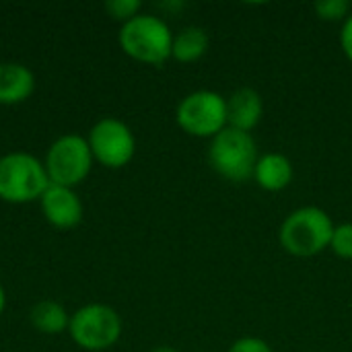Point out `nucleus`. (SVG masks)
Here are the masks:
<instances>
[{"label":"nucleus","instance_id":"1","mask_svg":"<svg viewBox=\"0 0 352 352\" xmlns=\"http://www.w3.org/2000/svg\"><path fill=\"white\" fill-rule=\"evenodd\" d=\"M50 186L43 161L31 153L14 151L0 157V200L8 204L39 202Z\"/></svg>","mask_w":352,"mask_h":352},{"label":"nucleus","instance_id":"2","mask_svg":"<svg viewBox=\"0 0 352 352\" xmlns=\"http://www.w3.org/2000/svg\"><path fill=\"white\" fill-rule=\"evenodd\" d=\"M334 229L336 227L326 210L318 206H303L285 219L278 237L280 245L289 254L309 258L330 248Z\"/></svg>","mask_w":352,"mask_h":352},{"label":"nucleus","instance_id":"3","mask_svg":"<svg viewBox=\"0 0 352 352\" xmlns=\"http://www.w3.org/2000/svg\"><path fill=\"white\" fill-rule=\"evenodd\" d=\"M120 47L136 62L159 66L171 58L173 35L169 25L155 14H136L122 25L118 35Z\"/></svg>","mask_w":352,"mask_h":352},{"label":"nucleus","instance_id":"4","mask_svg":"<svg viewBox=\"0 0 352 352\" xmlns=\"http://www.w3.org/2000/svg\"><path fill=\"white\" fill-rule=\"evenodd\" d=\"M208 161L212 169L225 179L243 184L254 177L258 165L256 140L250 132L225 128L212 138L208 148Z\"/></svg>","mask_w":352,"mask_h":352},{"label":"nucleus","instance_id":"5","mask_svg":"<svg viewBox=\"0 0 352 352\" xmlns=\"http://www.w3.org/2000/svg\"><path fill=\"white\" fill-rule=\"evenodd\" d=\"M68 334L82 351H107L122 336V320L113 307L105 303H89L70 316Z\"/></svg>","mask_w":352,"mask_h":352},{"label":"nucleus","instance_id":"6","mask_svg":"<svg viewBox=\"0 0 352 352\" xmlns=\"http://www.w3.org/2000/svg\"><path fill=\"white\" fill-rule=\"evenodd\" d=\"M93 163L95 159L91 146L87 138L78 134H64L56 138L50 144L43 161L50 184L72 188V190L87 179Z\"/></svg>","mask_w":352,"mask_h":352},{"label":"nucleus","instance_id":"7","mask_svg":"<svg viewBox=\"0 0 352 352\" xmlns=\"http://www.w3.org/2000/svg\"><path fill=\"white\" fill-rule=\"evenodd\" d=\"M179 128L198 138H214L227 124V101L214 91H194L177 105Z\"/></svg>","mask_w":352,"mask_h":352},{"label":"nucleus","instance_id":"8","mask_svg":"<svg viewBox=\"0 0 352 352\" xmlns=\"http://www.w3.org/2000/svg\"><path fill=\"white\" fill-rule=\"evenodd\" d=\"M93 159L107 169L126 167L136 153V138L132 130L116 118L99 120L87 138Z\"/></svg>","mask_w":352,"mask_h":352},{"label":"nucleus","instance_id":"9","mask_svg":"<svg viewBox=\"0 0 352 352\" xmlns=\"http://www.w3.org/2000/svg\"><path fill=\"white\" fill-rule=\"evenodd\" d=\"M39 208L43 219L56 229H72L82 221L85 206L72 188L50 184L39 198Z\"/></svg>","mask_w":352,"mask_h":352},{"label":"nucleus","instance_id":"10","mask_svg":"<svg viewBox=\"0 0 352 352\" xmlns=\"http://www.w3.org/2000/svg\"><path fill=\"white\" fill-rule=\"evenodd\" d=\"M264 113V103L258 91L254 89H239L227 99V124L229 128L250 132L258 126Z\"/></svg>","mask_w":352,"mask_h":352},{"label":"nucleus","instance_id":"11","mask_svg":"<svg viewBox=\"0 0 352 352\" xmlns=\"http://www.w3.org/2000/svg\"><path fill=\"white\" fill-rule=\"evenodd\" d=\"M35 91L33 72L19 62H0V105L27 101Z\"/></svg>","mask_w":352,"mask_h":352},{"label":"nucleus","instance_id":"12","mask_svg":"<svg viewBox=\"0 0 352 352\" xmlns=\"http://www.w3.org/2000/svg\"><path fill=\"white\" fill-rule=\"evenodd\" d=\"M254 179L258 182L260 188H264L268 192L285 190L291 184V179H293V165H291V161L285 155L268 153V155L258 159V165H256V171H254Z\"/></svg>","mask_w":352,"mask_h":352},{"label":"nucleus","instance_id":"13","mask_svg":"<svg viewBox=\"0 0 352 352\" xmlns=\"http://www.w3.org/2000/svg\"><path fill=\"white\" fill-rule=\"evenodd\" d=\"M29 322L37 332L56 336V334H62L64 330H68L70 316L64 309V305H60L58 301L45 299V301H39L31 307Z\"/></svg>","mask_w":352,"mask_h":352},{"label":"nucleus","instance_id":"14","mask_svg":"<svg viewBox=\"0 0 352 352\" xmlns=\"http://www.w3.org/2000/svg\"><path fill=\"white\" fill-rule=\"evenodd\" d=\"M208 50V35L202 27H186L173 37L171 56L177 62H196Z\"/></svg>","mask_w":352,"mask_h":352},{"label":"nucleus","instance_id":"15","mask_svg":"<svg viewBox=\"0 0 352 352\" xmlns=\"http://www.w3.org/2000/svg\"><path fill=\"white\" fill-rule=\"evenodd\" d=\"M140 0H107L105 2V10L111 19L128 23L130 19H134L136 14H140Z\"/></svg>","mask_w":352,"mask_h":352},{"label":"nucleus","instance_id":"16","mask_svg":"<svg viewBox=\"0 0 352 352\" xmlns=\"http://www.w3.org/2000/svg\"><path fill=\"white\" fill-rule=\"evenodd\" d=\"M330 248L334 250L336 256H340L344 260H352V223L338 225L334 229Z\"/></svg>","mask_w":352,"mask_h":352},{"label":"nucleus","instance_id":"17","mask_svg":"<svg viewBox=\"0 0 352 352\" xmlns=\"http://www.w3.org/2000/svg\"><path fill=\"white\" fill-rule=\"evenodd\" d=\"M316 12L324 21H340L349 14L351 4L346 0H320L314 4Z\"/></svg>","mask_w":352,"mask_h":352},{"label":"nucleus","instance_id":"18","mask_svg":"<svg viewBox=\"0 0 352 352\" xmlns=\"http://www.w3.org/2000/svg\"><path fill=\"white\" fill-rule=\"evenodd\" d=\"M229 352H272V349L268 346V342H264L262 338H239Z\"/></svg>","mask_w":352,"mask_h":352},{"label":"nucleus","instance_id":"19","mask_svg":"<svg viewBox=\"0 0 352 352\" xmlns=\"http://www.w3.org/2000/svg\"><path fill=\"white\" fill-rule=\"evenodd\" d=\"M340 43H342V50L346 54V58L352 62V14L346 16L344 25H342V33H340Z\"/></svg>","mask_w":352,"mask_h":352},{"label":"nucleus","instance_id":"20","mask_svg":"<svg viewBox=\"0 0 352 352\" xmlns=\"http://www.w3.org/2000/svg\"><path fill=\"white\" fill-rule=\"evenodd\" d=\"M4 307H6V293H4V287L0 285V316L4 311Z\"/></svg>","mask_w":352,"mask_h":352},{"label":"nucleus","instance_id":"21","mask_svg":"<svg viewBox=\"0 0 352 352\" xmlns=\"http://www.w3.org/2000/svg\"><path fill=\"white\" fill-rule=\"evenodd\" d=\"M151 352H177L175 349H171V346H159V349H155V351Z\"/></svg>","mask_w":352,"mask_h":352}]
</instances>
